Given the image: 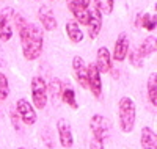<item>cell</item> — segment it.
I'll return each mask as SVG.
<instances>
[{"instance_id": "1", "label": "cell", "mask_w": 157, "mask_h": 149, "mask_svg": "<svg viewBox=\"0 0 157 149\" xmlns=\"http://www.w3.org/2000/svg\"><path fill=\"white\" fill-rule=\"evenodd\" d=\"M19 30L21 43L24 57L27 60H36L43 52V32L38 29L35 24H24Z\"/></svg>"}, {"instance_id": "2", "label": "cell", "mask_w": 157, "mask_h": 149, "mask_svg": "<svg viewBox=\"0 0 157 149\" xmlns=\"http://www.w3.org/2000/svg\"><path fill=\"white\" fill-rule=\"evenodd\" d=\"M135 115H137L135 102L126 96L121 97L118 102V118H120V126L124 133L132 132L135 126Z\"/></svg>"}, {"instance_id": "3", "label": "cell", "mask_w": 157, "mask_h": 149, "mask_svg": "<svg viewBox=\"0 0 157 149\" xmlns=\"http://www.w3.org/2000/svg\"><path fill=\"white\" fill-rule=\"evenodd\" d=\"M90 129L93 132V138L101 141V143L105 141L110 135V123L107 121V118L102 116V115H93L91 116Z\"/></svg>"}, {"instance_id": "4", "label": "cell", "mask_w": 157, "mask_h": 149, "mask_svg": "<svg viewBox=\"0 0 157 149\" xmlns=\"http://www.w3.org/2000/svg\"><path fill=\"white\" fill-rule=\"evenodd\" d=\"M32 97L36 108H43L47 104V86L43 77H33L32 80Z\"/></svg>"}, {"instance_id": "5", "label": "cell", "mask_w": 157, "mask_h": 149, "mask_svg": "<svg viewBox=\"0 0 157 149\" xmlns=\"http://www.w3.org/2000/svg\"><path fill=\"white\" fill-rule=\"evenodd\" d=\"M86 86L91 90L93 96L96 99H101L102 94V82H101V72L98 71L96 64H88L86 66Z\"/></svg>"}, {"instance_id": "6", "label": "cell", "mask_w": 157, "mask_h": 149, "mask_svg": "<svg viewBox=\"0 0 157 149\" xmlns=\"http://www.w3.org/2000/svg\"><path fill=\"white\" fill-rule=\"evenodd\" d=\"M57 130H58V137H60V143L63 147H72L74 144V138H72V129H71V124L68 119L64 118H60L58 123H57Z\"/></svg>"}, {"instance_id": "7", "label": "cell", "mask_w": 157, "mask_h": 149, "mask_svg": "<svg viewBox=\"0 0 157 149\" xmlns=\"http://www.w3.org/2000/svg\"><path fill=\"white\" fill-rule=\"evenodd\" d=\"M16 108H17V113H19L21 119L25 124L33 126L36 123V112L27 99H19L17 104H16Z\"/></svg>"}, {"instance_id": "8", "label": "cell", "mask_w": 157, "mask_h": 149, "mask_svg": "<svg viewBox=\"0 0 157 149\" xmlns=\"http://www.w3.org/2000/svg\"><path fill=\"white\" fill-rule=\"evenodd\" d=\"M11 14H13V10L8 8L2 13V16H0V39H2L3 43L8 41V39H11V36H13Z\"/></svg>"}, {"instance_id": "9", "label": "cell", "mask_w": 157, "mask_h": 149, "mask_svg": "<svg viewBox=\"0 0 157 149\" xmlns=\"http://www.w3.org/2000/svg\"><path fill=\"white\" fill-rule=\"evenodd\" d=\"M88 35L91 39L98 38L101 27H102V14L98 10H90V21H88Z\"/></svg>"}, {"instance_id": "10", "label": "cell", "mask_w": 157, "mask_h": 149, "mask_svg": "<svg viewBox=\"0 0 157 149\" xmlns=\"http://www.w3.org/2000/svg\"><path fill=\"white\" fill-rule=\"evenodd\" d=\"M129 52V38L126 33H121L118 36L116 43H115V50H113V58L116 61H123L127 57Z\"/></svg>"}, {"instance_id": "11", "label": "cell", "mask_w": 157, "mask_h": 149, "mask_svg": "<svg viewBox=\"0 0 157 149\" xmlns=\"http://www.w3.org/2000/svg\"><path fill=\"white\" fill-rule=\"evenodd\" d=\"M96 67L99 72H109L112 69V55H110V50L107 47H99Z\"/></svg>"}, {"instance_id": "12", "label": "cell", "mask_w": 157, "mask_h": 149, "mask_svg": "<svg viewBox=\"0 0 157 149\" xmlns=\"http://www.w3.org/2000/svg\"><path fill=\"white\" fill-rule=\"evenodd\" d=\"M72 67H74L75 77L78 80V83H80V86L86 88V64H85L83 58L82 57H74Z\"/></svg>"}, {"instance_id": "13", "label": "cell", "mask_w": 157, "mask_h": 149, "mask_svg": "<svg viewBox=\"0 0 157 149\" xmlns=\"http://www.w3.org/2000/svg\"><path fill=\"white\" fill-rule=\"evenodd\" d=\"M141 149H157V138L155 133L151 127H143L141 129V137H140Z\"/></svg>"}, {"instance_id": "14", "label": "cell", "mask_w": 157, "mask_h": 149, "mask_svg": "<svg viewBox=\"0 0 157 149\" xmlns=\"http://www.w3.org/2000/svg\"><path fill=\"white\" fill-rule=\"evenodd\" d=\"M39 21L43 22L46 30H54L57 29V21L54 16V11H52L49 6H43L39 10Z\"/></svg>"}, {"instance_id": "15", "label": "cell", "mask_w": 157, "mask_h": 149, "mask_svg": "<svg viewBox=\"0 0 157 149\" xmlns=\"http://www.w3.org/2000/svg\"><path fill=\"white\" fill-rule=\"evenodd\" d=\"M155 47H157L155 36H148V38H145V39H143L141 46L138 47L137 55H138V57L143 60V57H148V55H151V53L155 50Z\"/></svg>"}, {"instance_id": "16", "label": "cell", "mask_w": 157, "mask_h": 149, "mask_svg": "<svg viewBox=\"0 0 157 149\" xmlns=\"http://www.w3.org/2000/svg\"><path fill=\"white\" fill-rule=\"evenodd\" d=\"M148 97H149V102L154 107H157V75L155 72H152L148 77Z\"/></svg>"}, {"instance_id": "17", "label": "cell", "mask_w": 157, "mask_h": 149, "mask_svg": "<svg viewBox=\"0 0 157 149\" xmlns=\"http://www.w3.org/2000/svg\"><path fill=\"white\" fill-rule=\"evenodd\" d=\"M66 33H68V38L72 43H80L83 39V33L80 30V27H78L75 22H68L66 24Z\"/></svg>"}, {"instance_id": "18", "label": "cell", "mask_w": 157, "mask_h": 149, "mask_svg": "<svg viewBox=\"0 0 157 149\" xmlns=\"http://www.w3.org/2000/svg\"><path fill=\"white\" fill-rule=\"evenodd\" d=\"M61 99H63L64 104H68L72 108H77L78 107L77 105V101H75V93H74V90H72L71 85H66V86L61 90Z\"/></svg>"}, {"instance_id": "19", "label": "cell", "mask_w": 157, "mask_h": 149, "mask_svg": "<svg viewBox=\"0 0 157 149\" xmlns=\"http://www.w3.org/2000/svg\"><path fill=\"white\" fill-rule=\"evenodd\" d=\"M137 25H143L145 29H148L149 32H152L155 29V16H151V14H148V13L140 14L138 16V21H137Z\"/></svg>"}, {"instance_id": "20", "label": "cell", "mask_w": 157, "mask_h": 149, "mask_svg": "<svg viewBox=\"0 0 157 149\" xmlns=\"http://www.w3.org/2000/svg\"><path fill=\"white\" fill-rule=\"evenodd\" d=\"M94 5L101 14H110L113 11V0H94Z\"/></svg>"}, {"instance_id": "21", "label": "cell", "mask_w": 157, "mask_h": 149, "mask_svg": "<svg viewBox=\"0 0 157 149\" xmlns=\"http://www.w3.org/2000/svg\"><path fill=\"white\" fill-rule=\"evenodd\" d=\"M61 82H60V78H52V82H50V86H49V91H50V96H52V101H58L61 97Z\"/></svg>"}, {"instance_id": "22", "label": "cell", "mask_w": 157, "mask_h": 149, "mask_svg": "<svg viewBox=\"0 0 157 149\" xmlns=\"http://www.w3.org/2000/svg\"><path fill=\"white\" fill-rule=\"evenodd\" d=\"M71 13L80 24H85V25L88 24V21H90V10L88 8H74V10H71Z\"/></svg>"}, {"instance_id": "23", "label": "cell", "mask_w": 157, "mask_h": 149, "mask_svg": "<svg viewBox=\"0 0 157 149\" xmlns=\"http://www.w3.org/2000/svg\"><path fill=\"white\" fill-rule=\"evenodd\" d=\"M10 94V85H8V78L5 74L0 72V101H5Z\"/></svg>"}, {"instance_id": "24", "label": "cell", "mask_w": 157, "mask_h": 149, "mask_svg": "<svg viewBox=\"0 0 157 149\" xmlns=\"http://www.w3.org/2000/svg\"><path fill=\"white\" fill-rule=\"evenodd\" d=\"M66 3H68V8L71 11L74 8H88L90 0H66Z\"/></svg>"}, {"instance_id": "25", "label": "cell", "mask_w": 157, "mask_h": 149, "mask_svg": "<svg viewBox=\"0 0 157 149\" xmlns=\"http://www.w3.org/2000/svg\"><path fill=\"white\" fill-rule=\"evenodd\" d=\"M130 61H132V63H134V66H137V67H140V66L143 64L141 58L137 55V52H130Z\"/></svg>"}, {"instance_id": "26", "label": "cell", "mask_w": 157, "mask_h": 149, "mask_svg": "<svg viewBox=\"0 0 157 149\" xmlns=\"http://www.w3.org/2000/svg\"><path fill=\"white\" fill-rule=\"evenodd\" d=\"M90 149H104V143H101V141H98V140H94V138H91V141H90Z\"/></svg>"}, {"instance_id": "27", "label": "cell", "mask_w": 157, "mask_h": 149, "mask_svg": "<svg viewBox=\"0 0 157 149\" xmlns=\"http://www.w3.org/2000/svg\"><path fill=\"white\" fill-rule=\"evenodd\" d=\"M19 149H25V147H19Z\"/></svg>"}]
</instances>
